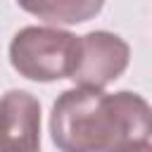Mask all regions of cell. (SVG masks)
Returning a JSON list of instances; mask_svg holds the SVG:
<instances>
[{
	"label": "cell",
	"instance_id": "6da1fadb",
	"mask_svg": "<svg viewBox=\"0 0 152 152\" xmlns=\"http://www.w3.org/2000/svg\"><path fill=\"white\" fill-rule=\"evenodd\" d=\"M50 138L59 152H128L152 138V107L133 90L66 88L50 109Z\"/></svg>",
	"mask_w": 152,
	"mask_h": 152
},
{
	"label": "cell",
	"instance_id": "7a4b0ae2",
	"mask_svg": "<svg viewBox=\"0 0 152 152\" xmlns=\"http://www.w3.org/2000/svg\"><path fill=\"white\" fill-rule=\"evenodd\" d=\"M12 69L36 83L69 78L78 57V36L59 26H24L10 40Z\"/></svg>",
	"mask_w": 152,
	"mask_h": 152
},
{
	"label": "cell",
	"instance_id": "3957f363",
	"mask_svg": "<svg viewBox=\"0 0 152 152\" xmlns=\"http://www.w3.org/2000/svg\"><path fill=\"white\" fill-rule=\"evenodd\" d=\"M128 62L131 48L119 33L88 31L78 36V57L69 78L78 88L104 90L128 69Z\"/></svg>",
	"mask_w": 152,
	"mask_h": 152
},
{
	"label": "cell",
	"instance_id": "277c9868",
	"mask_svg": "<svg viewBox=\"0 0 152 152\" xmlns=\"http://www.w3.org/2000/svg\"><path fill=\"white\" fill-rule=\"evenodd\" d=\"M0 152H40V102L28 90L0 95Z\"/></svg>",
	"mask_w": 152,
	"mask_h": 152
},
{
	"label": "cell",
	"instance_id": "5b68a950",
	"mask_svg": "<svg viewBox=\"0 0 152 152\" xmlns=\"http://www.w3.org/2000/svg\"><path fill=\"white\" fill-rule=\"evenodd\" d=\"M17 5L50 26H76L95 19L104 0H17Z\"/></svg>",
	"mask_w": 152,
	"mask_h": 152
},
{
	"label": "cell",
	"instance_id": "8992f818",
	"mask_svg": "<svg viewBox=\"0 0 152 152\" xmlns=\"http://www.w3.org/2000/svg\"><path fill=\"white\" fill-rule=\"evenodd\" d=\"M128 152H152V145L145 142V145H138V147H133V150H128Z\"/></svg>",
	"mask_w": 152,
	"mask_h": 152
}]
</instances>
